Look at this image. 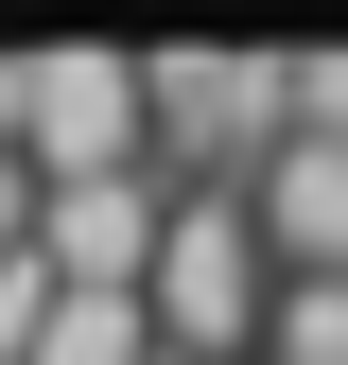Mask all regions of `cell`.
Returning a JSON list of instances; mask_svg holds the SVG:
<instances>
[{
    "instance_id": "6da1fadb",
    "label": "cell",
    "mask_w": 348,
    "mask_h": 365,
    "mask_svg": "<svg viewBox=\"0 0 348 365\" xmlns=\"http://www.w3.org/2000/svg\"><path fill=\"white\" fill-rule=\"evenodd\" d=\"M0 140L53 174V192L157 174V87H140V53H0Z\"/></svg>"
},
{
    "instance_id": "7a4b0ae2",
    "label": "cell",
    "mask_w": 348,
    "mask_h": 365,
    "mask_svg": "<svg viewBox=\"0 0 348 365\" xmlns=\"http://www.w3.org/2000/svg\"><path fill=\"white\" fill-rule=\"evenodd\" d=\"M140 87H157V174L174 192H261V157L296 140V70L279 53H140Z\"/></svg>"
},
{
    "instance_id": "3957f363",
    "label": "cell",
    "mask_w": 348,
    "mask_h": 365,
    "mask_svg": "<svg viewBox=\"0 0 348 365\" xmlns=\"http://www.w3.org/2000/svg\"><path fill=\"white\" fill-rule=\"evenodd\" d=\"M279 331V244H261L244 192H174V244H157V348L174 365H261Z\"/></svg>"
},
{
    "instance_id": "277c9868",
    "label": "cell",
    "mask_w": 348,
    "mask_h": 365,
    "mask_svg": "<svg viewBox=\"0 0 348 365\" xmlns=\"http://www.w3.org/2000/svg\"><path fill=\"white\" fill-rule=\"evenodd\" d=\"M244 209H261V244H279V279H348V140H279Z\"/></svg>"
},
{
    "instance_id": "5b68a950",
    "label": "cell",
    "mask_w": 348,
    "mask_h": 365,
    "mask_svg": "<svg viewBox=\"0 0 348 365\" xmlns=\"http://www.w3.org/2000/svg\"><path fill=\"white\" fill-rule=\"evenodd\" d=\"M261 365H348V279H279V331Z\"/></svg>"
},
{
    "instance_id": "8992f818",
    "label": "cell",
    "mask_w": 348,
    "mask_h": 365,
    "mask_svg": "<svg viewBox=\"0 0 348 365\" xmlns=\"http://www.w3.org/2000/svg\"><path fill=\"white\" fill-rule=\"evenodd\" d=\"M296 70V140H348V35H314V53H279Z\"/></svg>"
},
{
    "instance_id": "52a82bcc",
    "label": "cell",
    "mask_w": 348,
    "mask_h": 365,
    "mask_svg": "<svg viewBox=\"0 0 348 365\" xmlns=\"http://www.w3.org/2000/svg\"><path fill=\"white\" fill-rule=\"evenodd\" d=\"M35 226H53V174H35L18 140H0V261H35Z\"/></svg>"
}]
</instances>
